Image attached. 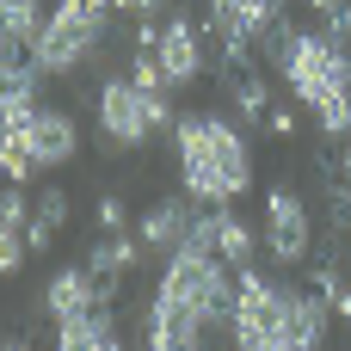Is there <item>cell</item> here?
<instances>
[{
    "instance_id": "cell-6",
    "label": "cell",
    "mask_w": 351,
    "mask_h": 351,
    "mask_svg": "<svg viewBox=\"0 0 351 351\" xmlns=\"http://www.w3.org/2000/svg\"><path fill=\"white\" fill-rule=\"evenodd\" d=\"M105 25H111V12H99V6H86V0H62V6H49V19H43V31H37L31 62H37L43 74H74V68H86V62L99 56V43H105Z\"/></svg>"
},
{
    "instance_id": "cell-13",
    "label": "cell",
    "mask_w": 351,
    "mask_h": 351,
    "mask_svg": "<svg viewBox=\"0 0 351 351\" xmlns=\"http://www.w3.org/2000/svg\"><path fill=\"white\" fill-rule=\"evenodd\" d=\"M56 346L62 351H117L123 333H117V315H105V302H99V308L62 321V327H56Z\"/></svg>"
},
{
    "instance_id": "cell-8",
    "label": "cell",
    "mask_w": 351,
    "mask_h": 351,
    "mask_svg": "<svg viewBox=\"0 0 351 351\" xmlns=\"http://www.w3.org/2000/svg\"><path fill=\"white\" fill-rule=\"evenodd\" d=\"M259 234H265V253L278 265H302L315 253V210H308V197L290 191V185H271L265 191V228Z\"/></svg>"
},
{
    "instance_id": "cell-19",
    "label": "cell",
    "mask_w": 351,
    "mask_h": 351,
    "mask_svg": "<svg viewBox=\"0 0 351 351\" xmlns=\"http://www.w3.org/2000/svg\"><path fill=\"white\" fill-rule=\"evenodd\" d=\"M315 123H321V136H333V142H346L351 136V93L339 105H327V111H315Z\"/></svg>"
},
{
    "instance_id": "cell-5",
    "label": "cell",
    "mask_w": 351,
    "mask_h": 351,
    "mask_svg": "<svg viewBox=\"0 0 351 351\" xmlns=\"http://www.w3.org/2000/svg\"><path fill=\"white\" fill-rule=\"evenodd\" d=\"M278 68H284V86L296 93V105H308V111H327L351 93V43L333 31H296L290 49L278 56Z\"/></svg>"
},
{
    "instance_id": "cell-9",
    "label": "cell",
    "mask_w": 351,
    "mask_h": 351,
    "mask_svg": "<svg viewBox=\"0 0 351 351\" xmlns=\"http://www.w3.org/2000/svg\"><path fill=\"white\" fill-rule=\"evenodd\" d=\"M154 56L167 68V86H197L204 68H210V25H197L191 12H167L160 37H154Z\"/></svg>"
},
{
    "instance_id": "cell-16",
    "label": "cell",
    "mask_w": 351,
    "mask_h": 351,
    "mask_svg": "<svg viewBox=\"0 0 351 351\" xmlns=\"http://www.w3.org/2000/svg\"><path fill=\"white\" fill-rule=\"evenodd\" d=\"M259 247H265V234H259L253 222H241L234 210H222V241H216V259H228L234 271H247V265L259 259Z\"/></svg>"
},
{
    "instance_id": "cell-3",
    "label": "cell",
    "mask_w": 351,
    "mask_h": 351,
    "mask_svg": "<svg viewBox=\"0 0 351 351\" xmlns=\"http://www.w3.org/2000/svg\"><path fill=\"white\" fill-rule=\"evenodd\" d=\"M173 160L185 197L197 204H234L241 191H253V142L222 111H185L173 123Z\"/></svg>"
},
{
    "instance_id": "cell-17",
    "label": "cell",
    "mask_w": 351,
    "mask_h": 351,
    "mask_svg": "<svg viewBox=\"0 0 351 351\" xmlns=\"http://www.w3.org/2000/svg\"><path fill=\"white\" fill-rule=\"evenodd\" d=\"M43 19H49L43 0H0V31H6L12 49H31L37 31H43Z\"/></svg>"
},
{
    "instance_id": "cell-18",
    "label": "cell",
    "mask_w": 351,
    "mask_h": 351,
    "mask_svg": "<svg viewBox=\"0 0 351 351\" xmlns=\"http://www.w3.org/2000/svg\"><path fill=\"white\" fill-rule=\"evenodd\" d=\"M68 210H74V197H68L62 185H43V191H37V222H49L56 234L68 228Z\"/></svg>"
},
{
    "instance_id": "cell-12",
    "label": "cell",
    "mask_w": 351,
    "mask_h": 351,
    "mask_svg": "<svg viewBox=\"0 0 351 351\" xmlns=\"http://www.w3.org/2000/svg\"><path fill=\"white\" fill-rule=\"evenodd\" d=\"M191 216H197V197L185 204V197H160V204H148L142 210V247L148 253H160V259H173L179 247H185V228H191Z\"/></svg>"
},
{
    "instance_id": "cell-1",
    "label": "cell",
    "mask_w": 351,
    "mask_h": 351,
    "mask_svg": "<svg viewBox=\"0 0 351 351\" xmlns=\"http://www.w3.org/2000/svg\"><path fill=\"white\" fill-rule=\"evenodd\" d=\"M234 290H241V271L228 278V259H216V253H173L167 271H160V290L148 302L142 339L154 351L204 346L216 327L234 321Z\"/></svg>"
},
{
    "instance_id": "cell-4",
    "label": "cell",
    "mask_w": 351,
    "mask_h": 351,
    "mask_svg": "<svg viewBox=\"0 0 351 351\" xmlns=\"http://www.w3.org/2000/svg\"><path fill=\"white\" fill-rule=\"evenodd\" d=\"M93 111H99V136H105V148H123V154L148 148L160 130H173V123H179L173 99H167V93H154V86H142L136 74H111V80L99 86Z\"/></svg>"
},
{
    "instance_id": "cell-15",
    "label": "cell",
    "mask_w": 351,
    "mask_h": 351,
    "mask_svg": "<svg viewBox=\"0 0 351 351\" xmlns=\"http://www.w3.org/2000/svg\"><path fill=\"white\" fill-rule=\"evenodd\" d=\"M222 93L234 99V111H241L247 123H265V117H271V105H278V99H271V86H265V74H259L253 62H247V68H234V74L222 80Z\"/></svg>"
},
{
    "instance_id": "cell-11",
    "label": "cell",
    "mask_w": 351,
    "mask_h": 351,
    "mask_svg": "<svg viewBox=\"0 0 351 351\" xmlns=\"http://www.w3.org/2000/svg\"><path fill=\"white\" fill-rule=\"evenodd\" d=\"M111 290H105V278L80 259V265H62V271H49V284H43V315L62 327V321H74V315H86V308H99Z\"/></svg>"
},
{
    "instance_id": "cell-14",
    "label": "cell",
    "mask_w": 351,
    "mask_h": 351,
    "mask_svg": "<svg viewBox=\"0 0 351 351\" xmlns=\"http://www.w3.org/2000/svg\"><path fill=\"white\" fill-rule=\"evenodd\" d=\"M142 253H148V247H142V234H123V228H111V234H99V241H93L86 265H93V271L105 278V290H111L117 278H130V271L142 265Z\"/></svg>"
},
{
    "instance_id": "cell-20",
    "label": "cell",
    "mask_w": 351,
    "mask_h": 351,
    "mask_svg": "<svg viewBox=\"0 0 351 351\" xmlns=\"http://www.w3.org/2000/svg\"><path fill=\"white\" fill-rule=\"evenodd\" d=\"M93 222H99V234H111V228H123V222H130V210H123V197H117V191H105V197H99V210H93Z\"/></svg>"
},
{
    "instance_id": "cell-23",
    "label": "cell",
    "mask_w": 351,
    "mask_h": 351,
    "mask_svg": "<svg viewBox=\"0 0 351 351\" xmlns=\"http://www.w3.org/2000/svg\"><path fill=\"white\" fill-rule=\"evenodd\" d=\"M333 308H339V315H346V321H351V284H346V290H339V296H333Z\"/></svg>"
},
{
    "instance_id": "cell-2",
    "label": "cell",
    "mask_w": 351,
    "mask_h": 351,
    "mask_svg": "<svg viewBox=\"0 0 351 351\" xmlns=\"http://www.w3.org/2000/svg\"><path fill=\"white\" fill-rule=\"evenodd\" d=\"M327 321H333V296L302 290L290 278H271V271L247 265L241 290H234L228 339L241 351H315L327 339Z\"/></svg>"
},
{
    "instance_id": "cell-21",
    "label": "cell",
    "mask_w": 351,
    "mask_h": 351,
    "mask_svg": "<svg viewBox=\"0 0 351 351\" xmlns=\"http://www.w3.org/2000/svg\"><path fill=\"white\" fill-rule=\"evenodd\" d=\"M265 130H271V136H290V130H296V111H290V105H271Z\"/></svg>"
},
{
    "instance_id": "cell-7",
    "label": "cell",
    "mask_w": 351,
    "mask_h": 351,
    "mask_svg": "<svg viewBox=\"0 0 351 351\" xmlns=\"http://www.w3.org/2000/svg\"><path fill=\"white\" fill-rule=\"evenodd\" d=\"M284 19H290V0H210V12H204V25H210L228 68H247L253 49H265V37Z\"/></svg>"
},
{
    "instance_id": "cell-22",
    "label": "cell",
    "mask_w": 351,
    "mask_h": 351,
    "mask_svg": "<svg viewBox=\"0 0 351 351\" xmlns=\"http://www.w3.org/2000/svg\"><path fill=\"white\" fill-rule=\"evenodd\" d=\"M333 173H339V179H351V136H346V148H339V160H333Z\"/></svg>"
},
{
    "instance_id": "cell-10",
    "label": "cell",
    "mask_w": 351,
    "mask_h": 351,
    "mask_svg": "<svg viewBox=\"0 0 351 351\" xmlns=\"http://www.w3.org/2000/svg\"><path fill=\"white\" fill-rule=\"evenodd\" d=\"M6 136L25 142V154H31L37 173H62V167L80 154V123H74L62 105H37L31 123H19V130H6Z\"/></svg>"
}]
</instances>
